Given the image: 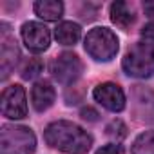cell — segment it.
Segmentation results:
<instances>
[{"label":"cell","mask_w":154,"mask_h":154,"mask_svg":"<svg viewBox=\"0 0 154 154\" xmlns=\"http://www.w3.org/2000/svg\"><path fill=\"white\" fill-rule=\"evenodd\" d=\"M54 87L47 82V80H42V82H36L33 85V91H31V102H33V107L38 111V112H44L47 111L53 103H54Z\"/></svg>","instance_id":"10"},{"label":"cell","mask_w":154,"mask_h":154,"mask_svg":"<svg viewBox=\"0 0 154 154\" xmlns=\"http://www.w3.org/2000/svg\"><path fill=\"white\" fill-rule=\"evenodd\" d=\"M82 71H84V63L78 58V54L74 53H62L51 63V72L54 76V80H58L63 85L76 82L80 78Z\"/></svg>","instance_id":"5"},{"label":"cell","mask_w":154,"mask_h":154,"mask_svg":"<svg viewBox=\"0 0 154 154\" xmlns=\"http://www.w3.org/2000/svg\"><path fill=\"white\" fill-rule=\"evenodd\" d=\"M2 114L11 120H20L27 114V103H26V91L22 85H9L2 93L0 100Z\"/></svg>","instance_id":"6"},{"label":"cell","mask_w":154,"mask_h":154,"mask_svg":"<svg viewBox=\"0 0 154 154\" xmlns=\"http://www.w3.org/2000/svg\"><path fill=\"white\" fill-rule=\"evenodd\" d=\"M96 154H122V147H120V145H116V143H109V145H105V147L98 149V150H96Z\"/></svg>","instance_id":"18"},{"label":"cell","mask_w":154,"mask_h":154,"mask_svg":"<svg viewBox=\"0 0 154 154\" xmlns=\"http://www.w3.org/2000/svg\"><path fill=\"white\" fill-rule=\"evenodd\" d=\"M143 11H145L147 17L154 18V0H150V2H145V4H143Z\"/></svg>","instance_id":"21"},{"label":"cell","mask_w":154,"mask_h":154,"mask_svg":"<svg viewBox=\"0 0 154 154\" xmlns=\"http://www.w3.org/2000/svg\"><path fill=\"white\" fill-rule=\"evenodd\" d=\"M141 36L149 38V40H154V22H149V24L141 29Z\"/></svg>","instance_id":"20"},{"label":"cell","mask_w":154,"mask_h":154,"mask_svg":"<svg viewBox=\"0 0 154 154\" xmlns=\"http://www.w3.org/2000/svg\"><path fill=\"white\" fill-rule=\"evenodd\" d=\"M111 20L118 27L127 29V27H131L134 24V13L125 2H114L111 6Z\"/></svg>","instance_id":"14"},{"label":"cell","mask_w":154,"mask_h":154,"mask_svg":"<svg viewBox=\"0 0 154 154\" xmlns=\"http://www.w3.org/2000/svg\"><path fill=\"white\" fill-rule=\"evenodd\" d=\"M82 118L87 120V122H96L98 120V112L93 107H84L82 109Z\"/></svg>","instance_id":"19"},{"label":"cell","mask_w":154,"mask_h":154,"mask_svg":"<svg viewBox=\"0 0 154 154\" xmlns=\"http://www.w3.org/2000/svg\"><path fill=\"white\" fill-rule=\"evenodd\" d=\"M93 96L100 105H103L105 109H109L112 112H120L125 109V94H123L122 87L112 82H105V84H100L98 87H94Z\"/></svg>","instance_id":"8"},{"label":"cell","mask_w":154,"mask_h":154,"mask_svg":"<svg viewBox=\"0 0 154 154\" xmlns=\"http://www.w3.org/2000/svg\"><path fill=\"white\" fill-rule=\"evenodd\" d=\"M132 100H134V114L141 122H154V91L134 85L132 89Z\"/></svg>","instance_id":"9"},{"label":"cell","mask_w":154,"mask_h":154,"mask_svg":"<svg viewBox=\"0 0 154 154\" xmlns=\"http://www.w3.org/2000/svg\"><path fill=\"white\" fill-rule=\"evenodd\" d=\"M20 58V49L13 38L2 40V51H0V69H2V78H8L11 71L15 69L17 62Z\"/></svg>","instance_id":"11"},{"label":"cell","mask_w":154,"mask_h":154,"mask_svg":"<svg viewBox=\"0 0 154 154\" xmlns=\"http://www.w3.org/2000/svg\"><path fill=\"white\" fill-rule=\"evenodd\" d=\"M85 51L98 62H109L118 53V36L107 27H94L85 36Z\"/></svg>","instance_id":"4"},{"label":"cell","mask_w":154,"mask_h":154,"mask_svg":"<svg viewBox=\"0 0 154 154\" xmlns=\"http://www.w3.org/2000/svg\"><path fill=\"white\" fill-rule=\"evenodd\" d=\"M107 134L109 136H112V138H116V140H122V138H125L127 136V127H125V123L123 122H120V120H114V122H111L109 125H107Z\"/></svg>","instance_id":"17"},{"label":"cell","mask_w":154,"mask_h":154,"mask_svg":"<svg viewBox=\"0 0 154 154\" xmlns=\"http://www.w3.org/2000/svg\"><path fill=\"white\" fill-rule=\"evenodd\" d=\"M22 40L29 51L42 53L51 44V33L40 22H26L22 26Z\"/></svg>","instance_id":"7"},{"label":"cell","mask_w":154,"mask_h":154,"mask_svg":"<svg viewBox=\"0 0 154 154\" xmlns=\"http://www.w3.org/2000/svg\"><path fill=\"white\" fill-rule=\"evenodd\" d=\"M35 13L47 22H54L63 15V4L58 0H38L35 4Z\"/></svg>","instance_id":"12"},{"label":"cell","mask_w":154,"mask_h":154,"mask_svg":"<svg viewBox=\"0 0 154 154\" xmlns=\"http://www.w3.org/2000/svg\"><path fill=\"white\" fill-rule=\"evenodd\" d=\"M44 138L47 145L65 152V154H87L93 145V136L72 122H53L47 125Z\"/></svg>","instance_id":"1"},{"label":"cell","mask_w":154,"mask_h":154,"mask_svg":"<svg viewBox=\"0 0 154 154\" xmlns=\"http://www.w3.org/2000/svg\"><path fill=\"white\" fill-rule=\"evenodd\" d=\"M35 132L24 125H4L0 131V154H33Z\"/></svg>","instance_id":"2"},{"label":"cell","mask_w":154,"mask_h":154,"mask_svg":"<svg viewBox=\"0 0 154 154\" xmlns=\"http://www.w3.org/2000/svg\"><path fill=\"white\" fill-rule=\"evenodd\" d=\"M132 154H154V131H147L141 132L131 149Z\"/></svg>","instance_id":"15"},{"label":"cell","mask_w":154,"mask_h":154,"mask_svg":"<svg viewBox=\"0 0 154 154\" xmlns=\"http://www.w3.org/2000/svg\"><path fill=\"white\" fill-rule=\"evenodd\" d=\"M123 71L129 76L149 78L154 74V44H134L123 56Z\"/></svg>","instance_id":"3"},{"label":"cell","mask_w":154,"mask_h":154,"mask_svg":"<svg viewBox=\"0 0 154 154\" xmlns=\"http://www.w3.org/2000/svg\"><path fill=\"white\" fill-rule=\"evenodd\" d=\"M54 36H56L58 44H62V45H74L82 36V29L74 22H62L56 27Z\"/></svg>","instance_id":"13"},{"label":"cell","mask_w":154,"mask_h":154,"mask_svg":"<svg viewBox=\"0 0 154 154\" xmlns=\"http://www.w3.org/2000/svg\"><path fill=\"white\" fill-rule=\"evenodd\" d=\"M42 69H44V63H42L40 58H29L22 67V78L24 80H33L42 72Z\"/></svg>","instance_id":"16"}]
</instances>
